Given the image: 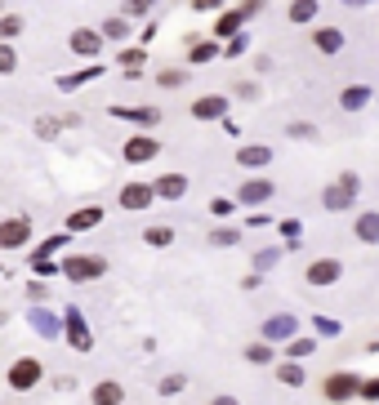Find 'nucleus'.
<instances>
[{"label": "nucleus", "mask_w": 379, "mask_h": 405, "mask_svg": "<svg viewBox=\"0 0 379 405\" xmlns=\"http://www.w3.org/2000/svg\"><path fill=\"white\" fill-rule=\"evenodd\" d=\"M183 188H188V183L178 178V174H170V178H161V188H156V192H161V196H183Z\"/></svg>", "instance_id": "9d476101"}, {"label": "nucleus", "mask_w": 379, "mask_h": 405, "mask_svg": "<svg viewBox=\"0 0 379 405\" xmlns=\"http://www.w3.org/2000/svg\"><path fill=\"white\" fill-rule=\"evenodd\" d=\"M14 67H18L14 63V49H0V72H14Z\"/></svg>", "instance_id": "5701e85b"}, {"label": "nucleus", "mask_w": 379, "mask_h": 405, "mask_svg": "<svg viewBox=\"0 0 379 405\" xmlns=\"http://www.w3.org/2000/svg\"><path fill=\"white\" fill-rule=\"evenodd\" d=\"M41 374H45V369H41V361H14L9 365V387H14V392H27V387H36L41 383Z\"/></svg>", "instance_id": "f257e3e1"}, {"label": "nucleus", "mask_w": 379, "mask_h": 405, "mask_svg": "<svg viewBox=\"0 0 379 405\" xmlns=\"http://www.w3.org/2000/svg\"><path fill=\"white\" fill-rule=\"evenodd\" d=\"M268 196V183H245L241 188V200H263Z\"/></svg>", "instance_id": "ddd939ff"}, {"label": "nucleus", "mask_w": 379, "mask_h": 405, "mask_svg": "<svg viewBox=\"0 0 379 405\" xmlns=\"http://www.w3.org/2000/svg\"><path fill=\"white\" fill-rule=\"evenodd\" d=\"M335 276H339V263H335V259H317V263L308 267V281H312V285H331Z\"/></svg>", "instance_id": "423d86ee"}, {"label": "nucleus", "mask_w": 379, "mask_h": 405, "mask_svg": "<svg viewBox=\"0 0 379 405\" xmlns=\"http://www.w3.org/2000/svg\"><path fill=\"white\" fill-rule=\"evenodd\" d=\"M90 223H98V210H85V214L72 218V227H90Z\"/></svg>", "instance_id": "aec40b11"}, {"label": "nucleus", "mask_w": 379, "mask_h": 405, "mask_svg": "<svg viewBox=\"0 0 379 405\" xmlns=\"http://www.w3.org/2000/svg\"><path fill=\"white\" fill-rule=\"evenodd\" d=\"M210 405H237V401H228V396H219V401H210Z\"/></svg>", "instance_id": "c85d7f7f"}, {"label": "nucleus", "mask_w": 379, "mask_h": 405, "mask_svg": "<svg viewBox=\"0 0 379 405\" xmlns=\"http://www.w3.org/2000/svg\"><path fill=\"white\" fill-rule=\"evenodd\" d=\"M161 85H183V72H161Z\"/></svg>", "instance_id": "b1692460"}, {"label": "nucleus", "mask_w": 379, "mask_h": 405, "mask_svg": "<svg viewBox=\"0 0 379 405\" xmlns=\"http://www.w3.org/2000/svg\"><path fill=\"white\" fill-rule=\"evenodd\" d=\"M237 23H241V18H237V14H228V18H223L219 27H214V31H219V36H228V31H237Z\"/></svg>", "instance_id": "4be33fe9"}, {"label": "nucleus", "mask_w": 379, "mask_h": 405, "mask_svg": "<svg viewBox=\"0 0 379 405\" xmlns=\"http://www.w3.org/2000/svg\"><path fill=\"white\" fill-rule=\"evenodd\" d=\"M312 9H317L312 0H299V5H294V18H299V23H304V18H312Z\"/></svg>", "instance_id": "412c9836"}, {"label": "nucleus", "mask_w": 379, "mask_h": 405, "mask_svg": "<svg viewBox=\"0 0 379 405\" xmlns=\"http://www.w3.org/2000/svg\"><path fill=\"white\" fill-rule=\"evenodd\" d=\"M143 241H152V245H170V241H174V232H170V227H152V232L143 236Z\"/></svg>", "instance_id": "dca6fc26"}, {"label": "nucleus", "mask_w": 379, "mask_h": 405, "mask_svg": "<svg viewBox=\"0 0 379 405\" xmlns=\"http://www.w3.org/2000/svg\"><path fill=\"white\" fill-rule=\"evenodd\" d=\"M0 31H5V36H18V31H23V18H18V14H5V23H0Z\"/></svg>", "instance_id": "f3484780"}, {"label": "nucleus", "mask_w": 379, "mask_h": 405, "mask_svg": "<svg viewBox=\"0 0 379 405\" xmlns=\"http://www.w3.org/2000/svg\"><path fill=\"white\" fill-rule=\"evenodd\" d=\"M366 98H370V90H361V85H348V90H343V107H361Z\"/></svg>", "instance_id": "f8f14e48"}, {"label": "nucleus", "mask_w": 379, "mask_h": 405, "mask_svg": "<svg viewBox=\"0 0 379 405\" xmlns=\"http://www.w3.org/2000/svg\"><path fill=\"white\" fill-rule=\"evenodd\" d=\"M361 392H366V396H379V379H370L366 387H361Z\"/></svg>", "instance_id": "bb28decb"}, {"label": "nucleus", "mask_w": 379, "mask_h": 405, "mask_svg": "<svg viewBox=\"0 0 379 405\" xmlns=\"http://www.w3.org/2000/svg\"><path fill=\"white\" fill-rule=\"evenodd\" d=\"M125 156L129 161H147V156H156V143L152 139H134V143L125 147Z\"/></svg>", "instance_id": "0eeeda50"}, {"label": "nucleus", "mask_w": 379, "mask_h": 405, "mask_svg": "<svg viewBox=\"0 0 379 405\" xmlns=\"http://www.w3.org/2000/svg\"><path fill=\"white\" fill-rule=\"evenodd\" d=\"M192 112L201 116V121H205V116H219V112H223V98H201V103H196Z\"/></svg>", "instance_id": "9b49d317"}, {"label": "nucleus", "mask_w": 379, "mask_h": 405, "mask_svg": "<svg viewBox=\"0 0 379 405\" xmlns=\"http://www.w3.org/2000/svg\"><path fill=\"white\" fill-rule=\"evenodd\" d=\"M103 272H107L103 259H68V276L72 281H94V276H103Z\"/></svg>", "instance_id": "f03ea898"}, {"label": "nucleus", "mask_w": 379, "mask_h": 405, "mask_svg": "<svg viewBox=\"0 0 379 405\" xmlns=\"http://www.w3.org/2000/svg\"><path fill=\"white\" fill-rule=\"evenodd\" d=\"M241 161H245V165H263V161H268V151H263V147H245Z\"/></svg>", "instance_id": "a211bd4d"}, {"label": "nucleus", "mask_w": 379, "mask_h": 405, "mask_svg": "<svg viewBox=\"0 0 379 405\" xmlns=\"http://www.w3.org/2000/svg\"><path fill=\"white\" fill-rule=\"evenodd\" d=\"M178 387H183V379H178V374H170L166 383H161V392H178Z\"/></svg>", "instance_id": "393cba45"}, {"label": "nucleus", "mask_w": 379, "mask_h": 405, "mask_svg": "<svg viewBox=\"0 0 379 405\" xmlns=\"http://www.w3.org/2000/svg\"><path fill=\"white\" fill-rule=\"evenodd\" d=\"M72 49H80V54H94V49H98V36H94V31H76V36H72Z\"/></svg>", "instance_id": "1a4fd4ad"}, {"label": "nucleus", "mask_w": 379, "mask_h": 405, "mask_svg": "<svg viewBox=\"0 0 379 405\" xmlns=\"http://www.w3.org/2000/svg\"><path fill=\"white\" fill-rule=\"evenodd\" d=\"M312 40H317V49H339V45H343V40H339V31H317Z\"/></svg>", "instance_id": "2eb2a0df"}, {"label": "nucleus", "mask_w": 379, "mask_h": 405, "mask_svg": "<svg viewBox=\"0 0 379 405\" xmlns=\"http://www.w3.org/2000/svg\"><path fill=\"white\" fill-rule=\"evenodd\" d=\"M196 9H219V0H196Z\"/></svg>", "instance_id": "cd10ccee"}, {"label": "nucleus", "mask_w": 379, "mask_h": 405, "mask_svg": "<svg viewBox=\"0 0 379 405\" xmlns=\"http://www.w3.org/2000/svg\"><path fill=\"white\" fill-rule=\"evenodd\" d=\"M357 392H361V383L353 374H331V379H326V396H331V401H348Z\"/></svg>", "instance_id": "7ed1b4c3"}, {"label": "nucleus", "mask_w": 379, "mask_h": 405, "mask_svg": "<svg viewBox=\"0 0 379 405\" xmlns=\"http://www.w3.org/2000/svg\"><path fill=\"white\" fill-rule=\"evenodd\" d=\"M152 196H156V192L147 188V183H129V188L121 192V205H125V210H147V205H152Z\"/></svg>", "instance_id": "20e7f679"}, {"label": "nucleus", "mask_w": 379, "mask_h": 405, "mask_svg": "<svg viewBox=\"0 0 379 405\" xmlns=\"http://www.w3.org/2000/svg\"><path fill=\"white\" fill-rule=\"evenodd\" d=\"M143 9H152V0H129V14H143Z\"/></svg>", "instance_id": "a878e982"}, {"label": "nucleus", "mask_w": 379, "mask_h": 405, "mask_svg": "<svg viewBox=\"0 0 379 405\" xmlns=\"http://www.w3.org/2000/svg\"><path fill=\"white\" fill-rule=\"evenodd\" d=\"M94 401H98V405H121V387H117V383H103V387L94 392Z\"/></svg>", "instance_id": "6e6552de"}, {"label": "nucleus", "mask_w": 379, "mask_h": 405, "mask_svg": "<svg viewBox=\"0 0 379 405\" xmlns=\"http://www.w3.org/2000/svg\"><path fill=\"white\" fill-rule=\"evenodd\" d=\"M361 236H366V241H379V218H361Z\"/></svg>", "instance_id": "6ab92c4d"}, {"label": "nucleus", "mask_w": 379, "mask_h": 405, "mask_svg": "<svg viewBox=\"0 0 379 405\" xmlns=\"http://www.w3.org/2000/svg\"><path fill=\"white\" fill-rule=\"evenodd\" d=\"M103 31H107L112 40H125V36H129V23H125V18H112V23H107Z\"/></svg>", "instance_id": "4468645a"}, {"label": "nucleus", "mask_w": 379, "mask_h": 405, "mask_svg": "<svg viewBox=\"0 0 379 405\" xmlns=\"http://www.w3.org/2000/svg\"><path fill=\"white\" fill-rule=\"evenodd\" d=\"M27 241V223L23 218H9V223H0V245L5 249H18Z\"/></svg>", "instance_id": "39448f33"}]
</instances>
